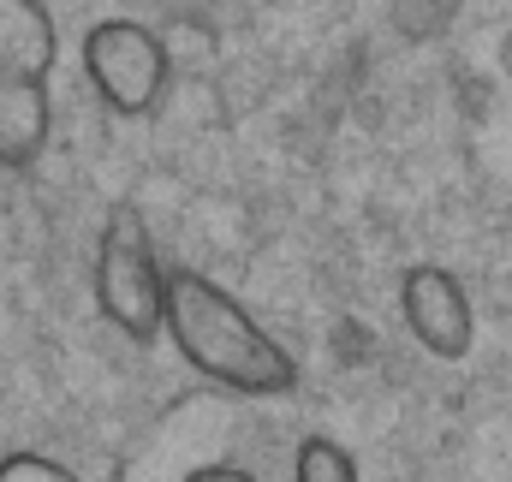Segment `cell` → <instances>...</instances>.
I'll return each instance as SVG.
<instances>
[{"label": "cell", "mask_w": 512, "mask_h": 482, "mask_svg": "<svg viewBox=\"0 0 512 482\" xmlns=\"http://www.w3.org/2000/svg\"><path fill=\"white\" fill-rule=\"evenodd\" d=\"M161 334L203 381L245 393V399H286L298 387V358L256 322L251 310L197 268H167L161 286Z\"/></svg>", "instance_id": "1"}, {"label": "cell", "mask_w": 512, "mask_h": 482, "mask_svg": "<svg viewBox=\"0 0 512 482\" xmlns=\"http://www.w3.org/2000/svg\"><path fill=\"white\" fill-rule=\"evenodd\" d=\"M54 18L42 0H0V173L30 167L54 131Z\"/></svg>", "instance_id": "2"}, {"label": "cell", "mask_w": 512, "mask_h": 482, "mask_svg": "<svg viewBox=\"0 0 512 482\" xmlns=\"http://www.w3.org/2000/svg\"><path fill=\"white\" fill-rule=\"evenodd\" d=\"M161 286L167 268L155 256V233L137 203H114L96 239V310L114 334L126 340H155L161 334Z\"/></svg>", "instance_id": "3"}, {"label": "cell", "mask_w": 512, "mask_h": 482, "mask_svg": "<svg viewBox=\"0 0 512 482\" xmlns=\"http://www.w3.org/2000/svg\"><path fill=\"white\" fill-rule=\"evenodd\" d=\"M84 78L114 114L143 120L167 96V42L137 18H102L84 30Z\"/></svg>", "instance_id": "4"}, {"label": "cell", "mask_w": 512, "mask_h": 482, "mask_svg": "<svg viewBox=\"0 0 512 482\" xmlns=\"http://www.w3.org/2000/svg\"><path fill=\"white\" fill-rule=\"evenodd\" d=\"M399 316L411 328V340L429 352V358L459 363L477 346V316H471V298L459 286L453 268L441 262H411L399 274Z\"/></svg>", "instance_id": "5"}, {"label": "cell", "mask_w": 512, "mask_h": 482, "mask_svg": "<svg viewBox=\"0 0 512 482\" xmlns=\"http://www.w3.org/2000/svg\"><path fill=\"white\" fill-rule=\"evenodd\" d=\"M292 482H358V459L334 435H304L292 453Z\"/></svg>", "instance_id": "6"}, {"label": "cell", "mask_w": 512, "mask_h": 482, "mask_svg": "<svg viewBox=\"0 0 512 482\" xmlns=\"http://www.w3.org/2000/svg\"><path fill=\"white\" fill-rule=\"evenodd\" d=\"M0 482H78L60 459H48V453H6L0 459Z\"/></svg>", "instance_id": "7"}, {"label": "cell", "mask_w": 512, "mask_h": 482, "mask_svg": "<svg viewBox=\"0 0 512 482\" xmlns=\"http://www.w3.org/2000/svg\"><path fill=\"white\" fill-rule=\"evenodd\" d=\"M179 482H262V477L245 471V465H197V471H185Z\"/></svg>", "instance_id": "8"}]
</instances>
